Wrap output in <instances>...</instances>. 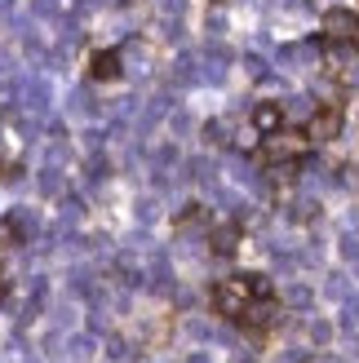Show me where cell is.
Instances as JSON below:
<instances>
[{
    "label": "cell",
    "mask_w": 359,
    "mask_h": 363,
    "mask_svg": "<svg viewBox=\"0 0 359 363\" xmlns=\"http://www.w3.org/2000/svg\"><path fill=\"white\" fill-rule=\"evenodd\" d=\"M248 301H253V293H248L244 275L222 279L218 288H213V306H218V315H226V319H244L248 315Z\"/></svg>",
    "instance_id": "1"
},
{
    "label": "cell",
    "mask_w": 359,
    "mask_h": 363,
    "mask_svg": "<svg viewBox=\"0 0 359 363\" xmlns=\"http://www.w3.org/2000/svg\"><path fill=\"white\" fill-rule=\"evenodd\" d=\"M89 76H94V80H116V76H120V53H111V49L94 53V62H89Z\"/></svg>",
    "instance_id": "5"
},
{
    "label": "cell",
    "mask_w": 359,
    "mask_h": 363,
    "mask_svg": "<svg viewBox=\"0 0 359 363\" xmlns=\"http://www.w3.org/2000/svg\"><path fill=\"white\" fill-rule=\"evenodd\" d=\"M337 133H342V111H337V106L315 111L311 124H306V138H315V142H328V138H337Z\"/></svg>",
    "instance_id": "3"
},
{
    "label": "cell",
    "mask_w": 359,
    "mask_h": 363,
    "mask_svg": "<svg viewBox=\"0 0 359 363\" xmlns=\"http://www.w3.org/2000/svg\"><path fill=\"white\" fill-rule=\"evenodd\" d=\"M236 240H240V230H222V235H218V244H213V248H218V252H231V248H236Z\"/></svg>",
    "instance_id": "7"
},
{
    "label": "cell",
    "mask_w": 359,
    "mask_h": 363,
    "mask_svg": "<svg viewBox=\"0 0 359 363\" xmlns=\"http://www.w3.org/2000/svg\"><path fill=\"white\" fill-rule=\"evenodd\" d=\"M302 151V138H293V133H271V142H266V160H293Z\"/></svg>",
    "instance_id": "6"
},
{
    "label": "cell",
    "mask_w": 359,
    "mask_h": 363,
    "mask_svg": "<svg viewBox=\"0 0 359 363\" xmlns=\"http://www.w3.org/2000/svg\"><path fill=\"white\" fill-rule=\"evenodd\" d=\"M324 31H328V40H359V13H350V9H328Z\"/></svg>",
    "instance_id": "2"
},
{
    "label": "cell",
    "mask_w": 359,
    "mask_h": 363,
    "mask_svg": "<svg viewBox=\"0 0 359 363\" xmlns=\"http://www.w3.org/2000/svg\"><path fill=\"white\" fill-rule=\"evenodd\" d=\"M280 124H284L280 102H258V111H253V129H258V133H280Z\"/></svg>",
    "instance_id": "4"
},
{
    "label": "cell",
    "mask_w": 359,
    "mask_h": 363,
    "mask_svg": "<svg viewBox=\"0 0 359 363\" xmlns=\"http://www.w3.org/2000/svg\"><path fill=\"white\" fill-rule=\"evenodd\" d=\"M0 297H5V275H0Z\"/></svg>",
    "instance_id": "8"
}]
</instances>
